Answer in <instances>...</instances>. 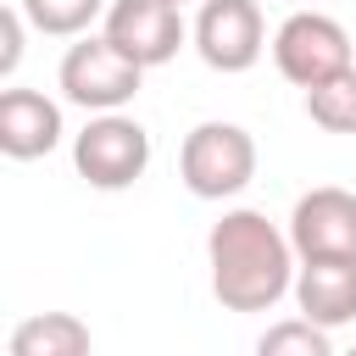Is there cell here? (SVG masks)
Returning a JSON list of instances; mask_svg holds the SVG:
<instances>
[{"mask_svg":"<svg viewBox=\"0 0 356 356\" xmlns=\"http://www.w3.org/2000/svg\"><path fill=\"white\" fill-rule=\"evenodd\" d=\"M72 167L89 189H128L150 167V134L128 111H89L83 134L72 139Z\"/></svg>","mask_w":356,"mask_h":356,"instance_id":"277c9868","label":"cell"},{"mask_svg":"<svg viewBox=\"0 0 356 356\" xmlns=\"http://www.w3.org/2000/svg\"><path fill=\"white\" fill-rule=\"evenodd\" d=\"M295 239L256 206H234L206 234L211 295L228 312H273L295 289Z\"/></svg>","mask_w":356,"mask_h":356,"instance_id":"6da1fadb","label":"cell"},{"mask_svg":"<svg viewBox=\"0 0 356 356\" xmlns=\"http://www.w3.org/2000/svg\"><path fill=\"white\" fill-rule=\"evenodd\" d=\"M56 83H61V100H72L83 111H122L139 95L145 67L134 56H122L106 33H78L56 67Z\"/></svg>","mask_w":356,"mask_h":356,"instance_id":"3957f363","label":"cell"},{"mask_svg":"<svg viewBox=\"0 0 356 356\" xmlns=\"http://www.w3.org/2000/svg\"><path fill=\"white\" fill-rule=\"evenodd\" d=\"M28 28L44 33V39H78L95 28V17H106L111 0H17Z\"/></svg>","mask_w":356,"mask_h":356,"instance_id":"7c38bea8","label":"cell"},{"mask_svg":"<svg viewBox=\"0 0 356 356\" xmlns=\"http://www.w3.org/2000/svg\"><path fill=\"white\" fill-rule=\"evenodd\" d=\"M306 117H312L323 134H356V67L312 83V89H306Z\"/></svg>","mask_w":356,"mask_h":356,"instance_id":"4fadbf2b","label":"cell"},{"mask_svg":"<svg viewBox=\"0 0 356 356\" xmlns=\"http://www.w3.org/2000/svg\"><path fill=\"white\" fill-rule=\"evenodd\" d=\"M6 350L11 356H89L95 350V334L72 312H33V317H22L11 328Z\"/></svg>","mask_w":356,"mask_h":356,"instance_id":"8fae6325","label":"cell"},{"mask_svg":"<svg viewBox=\"0 0 356 356\" xmlns=\"http://www.w3.org/2000/svg\"><path fill=\"white\" fill-rule=\"evenodd\" d=\"M289 295L323 328L356 323V256H312V261H300Z\"/></svg>","mask_w":356,"mask_h":356,"instance_id":"9c48e42d","label":"cell"},{"mask_svg":"<svg viewBox=\"0 0 356 356\" xmlns=\"http://www.w3.org/2000/svg\"><path fill=\"white\" fill-rule=\"evenodd\" d=\"M289 239L295 256H356V195L339 184H317L295 200L289 211Z\"/></svg>","mask_w":356,"mask_h":356,"instance_id":"ba28073f","label":"cell"},{"mask_svg":"<svg viewBox=\"0 0 356 356\" xmlns=\"http://www.w3.org/2000/svg\"><path fill=\"white\" fill-rule=\"evenodd\" d=\"M189 39L211 72H250L267 50V22L256 0H200Z\"/></svg>","mask_w":356,"mask_h":356,"instance_id":"8992f818","label":"cell"},{"mask_svg":"<svg viewBox=\"0 0 356 356\" xmlns=\"http://www.w3.org/2000/svg\"><path fill=\"white\" fill-rule=\"evenodd\" d=\"M172 6H189V0H172Z\"/></svg>","mask_w":356,"mask_h":356,"instance_id":"2e32d148","label":"cell"},{"mask_svg":"<svg viewBox=\"0 0 356 356\" xmlns=\"http://www.w3.org/2000/svg\"><path fill=\"white\" fill-rule=\"evenodd\" d=\"M178 178L195 200H234L256 178V139L239 122H195L178 145Z\"/></svg>","mask_w":356,"mask_h":356,"instance_id":"7a4b0ae2","label":"cell"},{"mask_svg":"<svg viewBox=\"0 0 356 356\" xmlns=\"http://www.w3.org/2000/svg\"><path fill=\"white\" fill-rule=\"evenodd\" d=\"M256 350H261V356H334V328H323V323H312V317L300 312V317L273 323V328L256 339Z\"/></svg>","mask_w":356,"mask_h":356,"instance_id":"5bb4252c","label":"cell"},{"mask_svg":"<svg viewBox=\"0 0 356 356\" xmlns=\"http://www.w3.org/2000/svg\"><path fill=\"white\" fill-rule=\"evenodd\" d=\"M100 33H106L122 56H134L145 72L161 67V61H172L178 44L189 39L184 6H172V0H111L106 17H100Z\"/></svg>","mask_w":356,"mask_h":356,"instance_id":"52a82bcc","label":"cell"},{"mask_svg":"<svg viewBox=\"0 0 356 356\" xmlns=\"http://www.w3.org/2000/svg\"><path fill=\"white\" fill-rule=\"evenodd\" d=\"M273 67H278L295 89H312V83L356 67V44H350V33H345L334 17H323V11H295V17H284L278 33H273Z\"/></svg>","mask_w":356,"mask_h":356,"instance_id":"5b68a950","label":"cell"},{"mask_svg":"<svg viewBox=\"0 0 356 356\" xmlns=\"http://www.w3.org/2000/svg\"><path fill=\"white\" fill-rule=\"evenodd\" d=\"M22 28H28L22 6H6L0 11V78H11L17 61H22Z\"/></svg>","mask_w":356,"mask_h":356,"instance_id":"9a60e30c","label":"cell"},{"mask_svg":"<svg viewBox=\"0 0 356 356\" xmlns=\"http://www.w3.org/2000/svg\"><path fill=\"white\" fill-rule=\"evenodd\" d=\"M61 106L39 89H6L0 95V150L11 161H39L61 145Z\"/></svg>","mask_w":356,"mask_h":356,"instance_id":"30bf717a","label":"cell"}]
</instances>
